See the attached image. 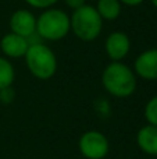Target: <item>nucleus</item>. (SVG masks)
<instances>
[{
  "mask_svg": "<svg viewBox=\"0 0 157 159\" xmlns=\"http://www.w3.org/2000/svg\"><path fill=\"white\" fill-rule=\"evenodd\" d=\"M136 74L122 61H110L102 73V85L114 98H128L138 87Z\"/></svg>",
  "mask_w": 157,
  "mask_h": 159,
  "instance_id": "1",
  "label": "nucleus"
},
{
  "mask_svg": "<svg viewBox=\"0 0 157 159\" xmlns=\"http://www.w3.org/2000/svg\"><path fill=\"white\" fill-rule=\"evenodd\" d=\"M71 32L70 16L61 8L50 7L36 17V34L42 41L57 42Z\"/></svg>",
  "mask_w": 157,
  "mask_h": 159,
  "instance_id": "2",
  "label": "nucleus"
},
{
  "mask_svg": "<svg viewBox=\"0 0 157 159\" xmlns=\"http://www.w3.org/2000/svg\"><path fill=\"white\" fill-rule=\"evenodd\" d=\"M71 32L83 42H92L100 36L103 31V20L93 6H82L72 10L70 16Z\"/></svg>",
  "mask_w": 157,
  "mask_h": 159,
  "instance_id": "3",
  "label": "nucleus"
},
{
  "mask_svg": "<svg viewBox=\"0 0 157 159\" xmlns=\"http://www.w3.org/2000/svg\"><path fill=\"white\" fill-rule=\"evenodd\" d=\"M24 59L29 73L40 81L50 80L57 71V57L45 42L29 45Z\"/></svg>",
  "mask_w": 157,
  "mask_h": 159,
  "instance_id": "4",
  "label": "nucleus"
},
{
  "mask_svg": "<svg viewBox=\"0 0 157 159\" xmlns=\"http://www.w3.org/2000/svg\"><path fill=\"white\" fill-rule=\"evenodd\" d=\"M78 149L86 159H104L110 151V143L102 131L88 130L78 140Z\"/></svg>",
  "mask_w": 157,
  "mask_h": 159,
  "instance_id": "5",
  "label": "nucleus"
},
{
  "mask_svg": "<svg viewBox=\"0 0 157 159\" xmlns=\"http://www.w3.org/2000/svg\"><path fill=\"white\" fill-rule=\"evenodd\" d=\"M104 50L110 61H122L131 50V39L122 31L108 34L104 41Z\"/></svg>",
  "mask_w": 157,
  "mask_h": 159,
  "instance_id": "6",
  "label": "nucleus"
},
{
  "mask_svg": "<svg viewBox=\"0 0 157 159\" xmlns=\"http://www.w3.org/2000/svg\"><path fill=\"white\" fill-rule=\"evenodd\" d=\"M132 70L136 77L146 81H157V48L139 53L134 61Z\"/></svg>",
  "mask_w": 157,
  "mask_h": 159,
  "instance_id": "7",
  "label": "nucleus"
},
{
  "mask_svg": "<svg viewBox=\"0 0 157 159\" xmlns=\"http://www.w3.org/2000/svg\"><path fill=\"white\" fill-rule=\"evenodd\" d=\"M10 32L24 38H29L36 34V17L27 8H18L10 17Z\"/></svg>",
  "mask_w": 157,
  "mask_h": 159,
  "instance_id": "8",
  "label": "nucleus"
},
{
  "mask_svg": "<svg viewBox=\"0 0 157 159\" xmlns=\"http://www.w3.org/2000/svg\"><path fill=\"white\" fill-rule=\"evenodd\" d=\"M29 43L28 39L24 36H19L17 34L8 32L0 41V49L2 53L7 59H21L27 55Z\"/></svg>",
  "mask_w": 157,
  "mask_h": 159,
  "instance_id": "9",
  "label": "nucleus"
},
{
  "mask_svg": "<svg viewBox=\"0 0 157 159\" xmlns=\"http://www.w3.org/2000/svg\"><path fill=\"white\" fill-rule=\"evenodd\" d=\"M136 144L143 154L157 157V126L146 124L139 129L136 134Z\"/></svg>",
  "mask_w": 157,
  "mask_h": 159,
  "instance_id": "10",
  "label": "nucleus"
},
{
  "mask_svg": "<svg viewBox=\"0 0 157 159\" xmlns=\"http://www.w3.org/2000/svg\"><path fill=\"white\" fill-rule=\"evenodd\" d=\"M96 11L103 21H116L122 11V4L120 0H96Z\"/></svg>",
  "mask_w": 157,
  "mask_h": 159,
  "instance_id": "11",
  "label": "nucleus"
},
{
  "mask_svg": "<svg viewBox=\"0 0 157 159\" xmlns=\"http://www.w3.org/2000/svg\"><path fill=\"white\" fill-rule=\"evenodd\" d=\"M15 78V70L10 59L0 56V89H4L13 85Z\"/></svg>",
  "mask_w": 157,
  "mask_h": 159,
  "instance_id": "12",
  "label": "nucleus"
},
{
  "mask_svg": "<svg viewBox=\"0 0 157 159\" xmlns=\"http://www.w3.org/2000/svg\"><path fill=\"white\" fill-rule=\"evenodd\" d=\"M145 119L147 124L157 126V95L150 98L145 105Z\"/></svg>",
  "mask_w": 157,
  "mask_h": 159,
  "instance_id": "13",
  "label": "nucleus"
},
{
  "mask_svg": "<svg viewBox=\"0 0 157 159\" xmlns=\"http://www.w3.org/2000/svg\"><path fill=\"white\" fill-rule=\"evenodd\" d=\"M28 6L33 8H38V10H46L50 8L58 2V0H25Z\"/></svg>",
  "mask_w": 157,
  "mask_h": 159,
  "instance_id": "14",
  "label": "nucleus"
},
{
  "mask_svg": "<svg viewBox=\"0 0 157 159\" xmlns=\"http://www.w3.org/2000/svg\"><path fill=\"white\" fill-rule=\"evenodd\" d=\"M14 101V89H11V87L0 89V102L8 105Z\"/></svg>",
  "mask_w": 157,
  "mask_h": 159,
  "instance_id": "15",
  "label": "nucleus"
},
{
  "mask_svg": "<svg viewBox=\"0 0 157 159\" xmlns=\"http://www.w3.org/2000/svg\"><path fill=\"white\" fill-rule=\"evenodd\" d=\"M63 2H64V4H66L67 7H70L71 10H77V8L86 4V0H63Z\"/></svg>",
  "mask_w": 157,
  "mask_h": 159,
  "instance_id": "16",
  "label": "nucleus"
},
{
  "mask_svg": "<svg viewBox=\"0 0 157 159\" xmlns=\"http://www.w3.org/2000/svg\"><path fill=\"white\" fill-rule=\"evenodd\" d=\"M122 6H128V7H136V6H141L145 0H120Z\"/></svg>",
  "mask_w": 157,
  "mask_h": 159,
  "instance_id": "17",
  "label": "nucleus"
},
{
  "mask_svg": "<svg viewBox=\"0 0 157 159\" xmlns=\"http://www.w3.org/2000/svg\"><path fill=\"white\" fill-rule=\"evenodd\" d=\"M150 2H152V4L155 6V7L157 8V0H150Z\"/></svg>",
  "mask_w": 157,
  "mask_h": 159,
  "instance_id": "18",
  "label": "nucleus"
},
{
  "mask_svg": "<svg viewBox=\"0 0 157 159\" xmlns=\"http://www.w3.org/2000/svg\"><path fill=\"white\" fill-rule=\"evenodd\" d=\"M156 35H157V31H156Z\"/></svg>",
  "mask_w": 157,
  "mask_h": 159,
  "instance_id": "19",
  "label": "nucleus"
}]
</instances>
